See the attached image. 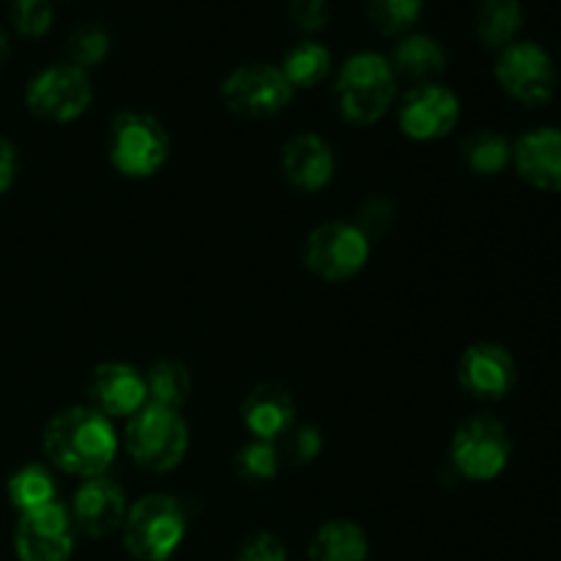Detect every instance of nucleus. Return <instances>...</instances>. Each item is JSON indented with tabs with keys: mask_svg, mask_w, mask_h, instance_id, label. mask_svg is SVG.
Returning <instances> with one entry per match:
<instances>
[{
	"mask_svg": "<svg viewBox=\"0 0 561 561\" xmlns=\"http://www.w3.org/2000/svg\"><path fill=\"white\" fill-rule=\"evenodd\" d=\"M9 502L14 510L31 513L55 502V480L44 466H25L9 480Z\"/></svg>",
	"mask_w": 561,
	"mask_h": 561,
	"instance_id": "obj_25",
	"label": "nucleus"
},
{
	"mask_svg": "<svg viewBox=\"0 0 561 561\" xmlns=\"http://www.w3.org/2000/svg\"><path fill=\"white\" fill-rule=\"evenodd\" d=\"M16 179V148L0 137V195L11 190Z\"/></svg>",
	"mask_w": 561,
	"mask_h": 561,
	"instance_id": "obj_34",
	"label": "nucleus"
},
{
	"mask_svg": "<svg viewBox=\"0 0 561 561\" xmlns=\"http://www.w3.org/2000/svg\"><path fill=\"white\" fill-rule=\"evenodd\" d=\"M458 381L471 398L502 400L518 381V367L513 354L499 343H474L463 351L458 362Z\"/></svg>",
	"mask_w": 561,
	"mask_h": 561,
	"instance_id": "obj_13",
	"label": "nucleus"
},
{
	"mask_svg": "<svg viewBox=\"0 0 561 561\" xmlns=\"http://www.w3.org/2000/svg\"><path fill=\"white\" fill-rule=\"evenodd\" d=\"M236 561H288V551H285L283 540L268 531H257V535L247 537L241 542Z\"/></svg>",
	"mask_w": 561,
	"mask_h": 561,
	"instance_id": "obj_32",
	"label": "nucleus"
},
{
	"mask_svg": "<svg viewBox=\"0 0 561 561\" xmlns=\"http://www.w3.org/2000/svg\"><path fill=\"white\" fill-rule=\"evenodd\" d=\"M44 455L55 469L71 477H102L118 455V436L107 416L88 405L58 411L44 427Z\"/></svg>",
	"mask_w": 561,
	"mask_h": 561,
	"instance_id": "obj_1",
	"label": "nucleus"
},
{
	"mask_svg": "<svg viewBox=\"0 0 561 561\" xmlns=\"http://www.w3.org/2000/svg\"><path fill=\"white\" fill-rule=\"evenodd\" d=\"M5 55H9V38H5L3 31H0V66H3Z\"/></svg>",
	"mask_w": 561,
	"mask_h": 561,
	"instance_id": "obj_35",
	"label": "nucleus"
},
{
	"mask_svg": "<svg viewBox=\"0 0 561 561\" xmlns=\"http://www.w3.org/2000/svg\"><path fill=\"white\" fill-rule=\"evenodd\" d=\"M463 162L477 175H499L513 162V146L496 131H477L463 142Z\"/></svg>",
	"mask_w": 561,
	"mask_h": 561,
	"instance_id": "obj_24",
	"label": "nucleus"
},
{
	"mask_svg": "<svg viewBox=\"0 0 561 561\" xmlns=\"http://www.w3.org/2000/svg\"><path fill=\"white\" fill-rule=\"evenodd\" d=\"M93 102V85L82 69L71 64H55L38 71L25 91V104L33 115L55 124L80 118Z\"/></svg>",
	"mask_w": 561,
	"mask_h": 561,
	"instance_id": "obj_9",
	"label": "nucleus"
},
{
	"mask_svg": "<svg viewBox=\"0 0 561 561\" xmlns=\"http://www.w3.org/2000/svg\"><path fill=\"white\" fill-rule=\"evenodd\" d=\"M510 455H513V442H510L507 427L491 414L466 420L455 431L453 447H449L455 471L471 482L496 480L507 469Z\"/></svg>",
	"mask_w": 561,
	"mask_h": 561,
	"instance_id": "obj_6",
	"label": "nucleus"
},
{
	"mask_svg": "<svg viewBox=\"0 0 561 561\" xmlns=\"http://www.w3.org/2000/svg\"><path fill=\"white\" fill-rule=\"evenodd\" d=\"M370 241L354 222H327L307 239L305 263L327 283H345L365 268Z\"/></svg>",
	"mask_w": 561,
	"mask_h": 561,
	"instance_id": "obj_8",
	"label": "nucleus"
},
{
	"mask_svg": "<svg viewBox=\"0 0 561 561\" xmlns=\"http://www.w3.org/2000/svg\"><path fill=\"white\" fill-rule=\"evenodd\" d=\"M285 458L290 463H312L323 449V436L316 425H294L285 433Z\"/></svg>",
	"mask_w": 561,
	"mask_h": 561,
	"instance_id": "obj_31",
	"label": "nucleus"
},
{
	"mask_svg": "<svg viewBox=\"0 0 561 561\" xmlns=\"http://www.w3.org/2000/svg\"><path fill=\"white\" fill-rule=\"evenodd\" d=\"M241 420L257 442L274 444L296 425L294 394L283 383H261L247 394L241 405Z\"/></svg>",
	"mask_w": 561,
	"mask_h": 561,
	"instance_id": "obj_17",
	"label": "nucleus"
},
{
	"mask_svg": "<svg viewBox=\"0 0 561 561\" xmlns=\"http://www.w3.org/2000/svg\"><path fill=\"white\" fill-rule=\"evenodd\" d=\"M126 449L142 471L168 474L190 449V431L179 411L146 403L126 420Z\"/></svg>",
	"mask_w": 561,
	"mask_h": 561,
	"instance_id": "obj_3",
	"label": "nucleus"
},
{
	"mask_svg": "<svg viewBox=\"0 0 561 561\" xmlns=\"http://www.w3.org/2000/svg\"><path fill=\"white\" fill-rule=\"evenodd\" d=\"M394 91H398V75L392 64L378 53L351 55L334 82L340 115L356 126L378 124L392 107Z\"/></svg>",
	"mask_w": 561,
	"mask_h": 561,
	"instance_id": "obj_2",
	"label": "nucleus"
},
{
	"mask_svg": "<svg viewBox=\"0 0 561 561\" xmlns=\"http://www.w3.org/2000/svg\"><path fill=\"white\" fill-rule=\"evenodd\" d=\"M460 99L438 82H425L409 91L400 104L398 124L400 131L411 140L431 142L442 140L458 126Z\"/></svg>",
	"mask_w": 561,
	"mask_h": 561,
	"instance_id": "obj_12",
	"label": "nucleus"
},
{
	"mask_svg": "<svg viewBox=\"0 0 561 561\" xmlns=\"http://www.w3.org/2000/svg\"><path fill=\"white\" fill-rule=\"evenodd\" d=\"M520 179L542 192H561V131L553 126L529 131L513 146Z\"/></svg>",
	"mask_w": 561,
	"mask_h": 561,
	"instance_id": "obj_16",
	"label": "nucleus"
},
{
	"mask_svg": "<svg viewBox=\"0 0 561 561\" xmlns=\"http://www.w3.org/2000/svg\"><path fill=\"white\" fill-rule=\"evenodd\" d=\"M354 225L367 236V241L383 239L394 225V206L387 197H370L359 206Z\"/></svg>",
	"mask_w": 561,
	"mask_h": 561,
	"instance_id": "obj_30",
	"label": "nucleus"
},
{
	"mask_svg": "<svg viewBox=\"0 0 561 561\" xmlns=\"http://www.w3.org/2000/svg\"><path fill=\"white\" fill-rule=\"evenodd\" d=\"M107 153L126 179H151L168 162L170 137L153 115L121 113L110 126Z\"/></svg>",
	"mask_w": 561,
	"mask_h": 561,
	"instance_id": "obj_5",
	"label": "nucleus"
},
{
	"mask_svg": "<svg viewBox=\"0 0 561 561\" xmlns=\"http://www.w3.org/2000/svg\"><path fill=\"white\" fill-rule=\"evenodd\" d=\"M20 561H69L75 553V524L60 502L22 513L14 529Z\"/></svg>",
	"mask_w": 561,
	"mask_h": 561,
	"instance_id": "obj_11",
	"label": "nucleus"
},
{
	"mask_svg": "<svg viewBox=\"0 0 561 561\" xmlns=\"http://www.w3.org/2000/svg\"><path fill=\"white\" fill-rule=\"evenodd\" d=\"M370 546L362 526L351 520H329L316 531L307 559L310 561H367Z\"/></svg>",
	"mask_w": 561,
	"mask_h": 561,
	"instance_id": "obj_19",
	"label": "nucleus"
},
{
	"mask_svg": "<svg viewBox=\"0 0 561 561\" xmlns=\"http://www.w3.org/2000/svg\"><path fill=\"white\" fill-rule=\"evenodd\" d=\"M146 387H148V403L179 411L192 394V376L181 362L162 359L148 370Z\"/></svg>",
	"mask_w": 561,
	"mask_h": 561,
	"instance_id": "obj_22",
	"label": "nucleus"
},
{
	"mask_svg": "<svg viewBox=\"0 0 561 561\" xmlns=\"http://www.w3.org/2000/svg\"><path fill=\"white\" fill-rule=\"evenodd\" d=\"M126 513H129V507H126L124 491L104 474L82 482L75 491L69 510L75 531H82L91 540L115 535L124 526Z\"/></svg>",
	"mask_w": 561,
	"mask_h": 561,
	"instance_id": "obj_15",
	"label": "nucleus"
},
{
	"mask_svg": "<svg viewBox=\"0 0 561 561\" xmlns=\"http://www.w3.org/2000/svg\"><path fill=\"white\" fill-rule=\"evenodd\" d=\"M329 66L332 55L321 42H299L285 53L279 71L290 88H316L329 75Z\"/></svg>",
	"mask_w": 561,
	"mask_h": 561,
	"instance_id": "obj_23",
	"label": "nucleus"
},
{
	"mask_svg": "<svg viewBox=\"0 0 561 561\" xmlns=\"http://www.w3.org/2000/svg\"><path fill=\"white\" fill-rule=\"evenodd\" d=\"M53 3L49 0H14L11 20L22 36H44L53 27Z\"/></svg>",
	"mask_w": 561,
	"mask_h": 561,
	"instance_id": "obj_29",
	"label": "nucleus"
},
{
	"mask_svg": "<svg viewBox=\"0 0 561 561\" xmlns=\"http://www.w3.org/2000/svg\"><path fill=\"white\" fill-rule=\"evenodd\" d=\"M236 471L247 482H272L279 471V453L272 442H250L236 455Z\"/></svg>",
	"mask_w": 561,
	"mask_h": 561,
	"instance_id": "obj_28",
	"label": "nucleus"
},
{
	"mask_svg": "<svg viewBox=\"0 0 561 561\" xmlns=\"http://www.w3.org/2000/svg\"><path fill=\"white\" fill-rule=\"evenodd\" d=\"M496 80L520 104H546L557 91V69L540 44L513 42L496 60Z\"/></svg>",
	"mask_w": 561,
	"mask_h": 561,
	"instance_id": "obj_10",
	"label": "nucleus"
},
{
	"mask_svg": "<svg viewBox=\"0 0 561 561\" xmlns=\"http://www.w3.org/2000/svg\"><path fill=\"white\" fill-rule=\"evenodd\" d=\"M294 99V88L279 66L247 64L230 71L222 82V102L239 118H272Z\"/></svg>",
	"mask_w": 561,
	"mask_h": 561,
	"instance_id": "obj_7",
	"label": "nucleus"
},
{
	"mask_svg": "<svg viewBox=\"0 0 561 561\" xmlns=\"http://www.w3.org/2000/svg\"><path fill=\"white\" fill-rule=\"evenodd\" d=\"M389 64H392L394 75L411 77V80H420L425 85V82H433L447 69V55H444V47L436 38L411 33V36H405L394 47V55Z\"/></svg>",
	"mask_w": 561,
	"mask_h": 561,
	"instance_id": "obj_20",
	"label": "nucleus"
},
{
	"mask_svg": "<svg viewBox=\"0 0 561 561\" xmlns=\"http://www.w3.org/2000/svg\"><path fill=\"white\" fill-rule=\"evenodd\" d=\"M124 548L137 561H168L186 535V515L173 496L148 493L126 513Z\"/></svg>",
	"mask_w": 561,
	"mask_h": 561,
	"instance_id": "obj_4",
	"label": "nucleus"
},
{
	"mask_svg": "<svg viewBox=\"0 0 561 561\" xmlns=\"http://www.w3.org/2000/svg\"><path fill=\"white\" fill-rule=\"evenodd\" d=\"M370 22L383 36H398L416 25L422 14V0H370Z\"/></svg>",
	"mask_w": 561,
	"mask_h": 561,
	"instance_id": "obj_26",
	"label": "nucleus"
},
{
	"mask_svg": "<svg viewBox=\"0 0 561 561\" xmlns=\"http://www.w3.org/2000/svg\"><path fill=\"white\" fill-rule=\"evenodd\" d=\"M283 173L296 190H323L334 175L332 146L318 135L290 137L283 148Z\"/></svg>",
	"mask_w": 561,
	"mask_h": 561,
	"instance_id": "obj_18",
	"label": "nucleus"
},
{
	"mask_svg": "<svg viewBox=\"0 0 561 561\" xmlns=\"http://www.w3.org/2000/svg\"><path fill=\"white\" fill-rule=\"evenodd\" d=\"M290 20L301 31H321L329 22V0H290Z\"/></svg>",
	"mask_w": 561,
	"mask_h": 561,
	"instance_id": "obj_33",
	"label": "nucleus"
},
{
	"mask_svg": "<svg viewBox=\"0 0 561 561\" xmlns=\"http://www.w3.org/2000/svg\"><path fill=\"white\" fill-rule=\"evenodd\" d=\"M110 53V36L104 27L99 25H85L77 27L75 33L66 42V55H69L71 66L77 69H91V66H99Z\"/></svg>",
	"mask_w": 561,
	"mask_h": 561,
	"instance_id": "obj_27",
	"label": "nucleus"
},
{
	"mask_svg": "<svg viewBox=\"0 0 561 561\" xmlns=\"http://www.w3.org/2000/svg\"><path fill=\"white\" fill-rule=\"evenodd\" d=\"M477 33L488 47H507L524 25L520 0H480L477 5Z\"/></svg>",
	"mask_w": 561,
	"mask_h": 561,
	"instance_id": "obj_21",
	"label": "nucleus"
},
{
	"mask_svg": "<svg viewBox=\"0 0 561 561\" xmlns=\"http://www.w3.org/2000/svg\"><path fill=\"white\" fill-rule=\"evenodd\" d=\"M88 400L107 420H129L148 403L146 376L126 362H104L91 373Z\"/></svg>",
	"mask_w": 561,
	"mask_h": 561,
	"instance_id": "obj_14",
	"label": "nucleus"
}]
</instances>
